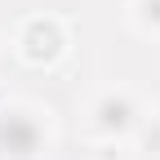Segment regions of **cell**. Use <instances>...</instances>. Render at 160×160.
<instances>
[{
	"label": "cell",
	"instance_id": "cell-1",
	"mask_svg": "<svg viewBox=\"0 0 160 160\" xmlns=\"http://www.w3.org/2000/svg\"><path fill=\"white\" fill-rule=\"evenodd\" d=\"M49 147V129L31 107H5L0 111V151L9 160H40Z\"/></svg>",
	"mask_w": 160,
	"mask_h": 160
},
{
	"label": "cell",
	"instance_id": "cell-2",
	"mask_svg": "<svg viewBox=\"0 0 160 160\" xmlns=\"http://www.w3.org/2000/svg\"><path fill=\"white\" fill-rule=\"evenodd\" d=\"M18 53H22V62H31V67H53L58 58L67 53V27L58 22V18H49V13L27 18V22L18 27Z\"/></svg>",
	"mask_w": 160,
	"mask_h": 160
},
{
	"label": "cell",
	"instance_id": "cell-3",
	"mask_svg": "<svg viewBox=\"0 0 160 160\" xmlns=\"http://www.w3.org/2000/svg\"><path fill=\"white\" fill-rule=\"evenodd\" d=\"M138 125H142V111H138L129 89H107V93H98L93 107H89V133L93 138H125Z\"/></svg>",
	"mask_w": 160,
	"mask_h": 160
},
{
	"label": "cell",
	"instance_id": "cell-4",
	"mask_svg": "<svg viewBox=\"0 0 160 160\" xmlns=\"http://www.w3.org/2000/svg\"><path fill=\"white\" fill-rule=\"evenodd\" d=\"M133 22L147 36H160V0H133Z\"/></svg>",
	"mask_w": 160,
	"mask_h": 160
},
{
	"label": "cell",
	"instance_id": "cell-5",
	"mask_svg": "<svg viewBox=\"0 0 160 160\" xmlns=\"http://www.w3.org/2000/svg\"><path fill=\"white\" fill-rule=\"evenodd\" d=\"M138 147L147 156H160V116H151L147 125H138Z\"/></svg>",
	"mask_w": 160,
	"mask_h": 160
}]
</instances>
